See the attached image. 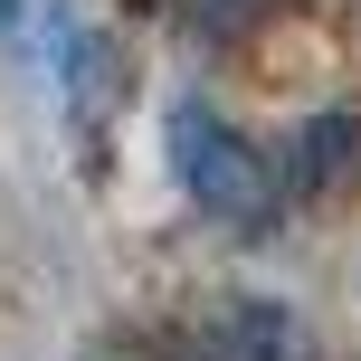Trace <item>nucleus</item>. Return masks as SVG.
<instances>
[{
  "instance_id": "obj_3",
  "label": "nucleus",
  "mask_w": 361,
  "mask_h": 361,
  "mask_svg": "<svg viewBox=\"0 0 361 361\" xmlns=\"http://www.w3.org/2000/svg\"><path fill=\"white\" fill-rule=\"evenodd\" d=\"M352 114H324V124H305V143H295V190H333V180H343V162H352Z\"/></svg>"
},
{
  "instance_id": "obj_2",
  "label": "nucleus",
  "mask_w": 361,
  "mask_h": 361,
  "mask_svg": "<svg viewBox=\"0 0 361 361\" xmlns=\"http://www.w3.org/2000/svg\"><path fill=\"white\" fill-rule=\"evenodd\" d=\"M180 361H314V343L267 295H219V305H200V324L180 333Z\"/></svg>"
},
{
  "instance_id": "obj_1",
  "label": "nucleus",
  "mask_w": 361,
  "mask_h": 361,
  "mask_svg": "<svg viewBox=\"0 0 361 361\" xmlns=\"http://www.w3.org/2000/svg\"><path fill=\"white\" fill-rule=\"evenodd\" d=\"M162 143H171V180H180V200H190L200 219H219L228 238H267L276 219H286V171H276L219 105L180 95L171 124H162Z\"/></svg>"
}]
</instances>
